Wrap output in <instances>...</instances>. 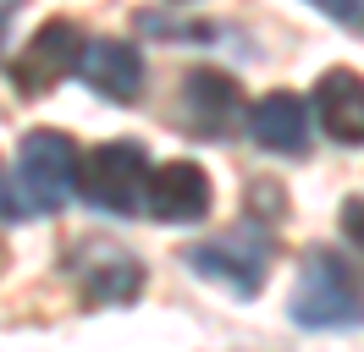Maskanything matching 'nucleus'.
Here are the masks:
<instances>
[{
	"instance_id": "1",
	"label": "nucleus",
	"mask_w": 364,
	"mask_h": 352,
	"mask_svg": "<svg viewBox=\"0 0 364 352\" xmlns=\"http://www.w3.org/2000/svg\"><path fill=\"white\" fill-rule=\"evenodd\" d=\"M293 325L304 330H353L364 325V292H359V275L353 264L331 253V248H315L304 253V270H298V286H293Z\"/></svg>"
},
{
	"instance_id": "2",
	"label": "nucleus",
	"mask_w": 364,
	"mask_h": 352,
	"mask_svg": "<svg viewBox=\"0 0 364 352\" xmlns=\"http://www.w3.org/2000/svg\"><path fill=\"white\" fill-rule=\"evenodd\" d=\"M271 248H276V231L259 215H249V220H237V231L188 248L182 264L199 281H215V286H227V292H237V297H254L265 286V270H271Z\"/></svg>"
},
{
	"instance_id": "3",
	"label": "nucleus",
	"mask_w": 364,
	"mask_h": 352,
	"mask_svg": "<svg viewBox=\"0 0 364 352\" xmlns=\"http://www.w3.org/2000/svg\"><path fill=\"white\" fill-rule=\"evenodd\" d=\"M77 171H83V154L67 132H28L23 149H17V193H23L28 215H55L67 209V198L77 193Z\"/></svg>"
},
{
	"instance_id": "4",
	"label": "nucleus",
	"mask_w": 364,
	"mask_h": 352,
	"mask_svg": "<svg viewBox=\"0 0 364 352\" xmlns=\"http://www.w3.org/2000/svg\"><path fill=\"white\" fill-rule=\"evenodd\" d=\"M144 187H149V154L144 143H127V138L100 143L77 171V193L105 215H138Z\"/></svg>"
},
{
	"instance_id": "5",
	"label": "nucleus",
	"mask_w": 364,
	"mask_h": 352,
	"mask_svg": "<svg viewBox=\"0 0 364 352\" xmlns=\"http://www.w3.org/2000/svg\"><path fill=\"white\" fill-rule=\"evenodd\" d=\"M67 270H72V281H77V292H83V303H94V308L133 303L138 292H144V264L111 237L77 242L67 253Z\"/></svg>"
},
{
	"instance_id": "6",
	"label": "nucleus",
	"mask_w": 364,
	"mask_h": 352,
	"mask_svg": "<svg viewBox=\"0 0 364 352\" xmlns=\"http://www.w3.org/2000/svg\"><path fill=\"white\" fill-rule=\"evenodd\" d=\"M77 55H83V33H77V22L55 17L45 22L33 39L11 55V83H17V94H28V99H39V94H50V88L61 83V77H72L77 72Z\"/></svg>"
},
{
	"instance_id": "7",
	"label": "nucleus",
	"mask_w": 364,
	"mask_h": 352,
	"mask_svg": "<svg viewBox=\"0 0 364 352\" xmlns=\"http://www.w3.org/2000/svg\"><path fill=\"white\" fill-rule=\"evenodd\" d=\"M144 209H149L155 220H166V226H193V220H205L210 215V176H205V165L171 160V165L149 171Z\"/></svg>"
},
{
	"instance_id": "8",
	"label": "nucleus",
	"mask_w": 364,
	"mask_h": 352,
	"mask_svg": "<svg viewBox=\"0 0 364 352\" xmlns=\"http://www.w3.org/2000/svg\"><path fill=\"white\" fill-rule=\"evenodd\" d=\"M182 116H188V127L199 138H232L237 121H243V88L232 83L227 72L199 66L182 83Z\"/></svg>"
},
{
	"instance_id": "9",
	"label": "nucleus",
	"mask_w": 364,
	"mask_h": 352,
	"mask_svg": "<svg viewBox=\"0 0 364 352\" xmlns=\"http://www.w3.org/2000/svg\"><path fill=\"white\" fill-rule=\"evenodd\" d=\"M77 77L111 99V105H133L144 94V55L122 39H83V55H77Z\"/></svg>"
},
{
	"instance_id": "10",
	"label": "nucleus",
	"mask_w": 364,
	"mask_h": 352,
	"mask_svg": "<svg viewBox=\"0 0 364 352\" xmlns=\"http://www.w3.org/2000/svg\"><path fill=\"white\" fill-rule=\"evenodd\" d=\"M315 121L331 143H348L359 149L364 143V77L348 72V66H331L315 83Z\"/></svg>"
},
{
	"instance_id": "11",
	"label": "nucleus",
	"mask_w": 364,
	"mask_h": 352,
	"mask_svg": "<svg viewBox=\"0 0 364 352\" xmlns=\"http://www.w3.org/2000/svg\"><path fill=\"white\" fill-rule=\"evenodd\" d=\"M249 132L271 154H304L309 149V105L298 94H265L249 110Z\"/></svg>"
},
{
	"instance_id": "12",
	"label": "nucleus",
	"mask_w": 364,
	"mask_h": 352,
	"mask_svg": "<svg viewBox=\"0 0 364 352\" xmlns=\"http://www.w3.org/2000/svg\"><path fill=\"white\" fill-rule=\"evenodd\" d=\"M320 17H331L337 28H348V33H364V0H309Z\"/></svg>"
},
{
	"instance_id": "13",
	"label": "nucleus",
	"mask_w": 364,
	"mask_h": 352,
	"mask_svg": "<svg viewBox=\"0 0 364 352\" xmlns=\"http://www.w3.org/2000/svg\"><path fill=\"white\" fill-rule=\"evenodd\" d=\"M149 33H171V39H221L215 22H166V17H144Z\"/></svg>"
},
{
	"instance_id": "14",
	"label": "nucleus",
	"mask_w": 364,
	"mask_h": 352,
	"mask_svg": "<svg viewBox=\"0 0 364 352\" xmlns=\"http://www.w3.org/2000/svg\"><path fill=\"white\" fill-rule=\"evenodd\" d=\"M11 220H28V204L17 193V176H6V160H0V226H11Z\"/></svg>"
},
{
	"instance_id": "15",
	"label": "nucleus",
	"mask_w": 364,
	"mask_h": 352,
	"mask_svg": "<svg viewBox=\"0 0 364 352\" xmlns=\"http://www.w3.org/2000/svg\"><path fill=\"white\" fill-rule=\"evenodd\" d=\"M342 237L353 242V253L364 264V198H342Z\"/></svg>"
},
{
	"instance_id": "16",
	"label": "nucleus",
	"mask_w": 364,
	"mask_h": 352,
	"mask_svg": "<svg viewBox=\"0 0 364 352\" xmlns=\"http://www.w3.org/2000/svg\"><path fill=\"white\" fill-rule=\"evenodd\" d=\"M17 11H23V0H0V44H6V33H11Z\"/></svg>"
},
{
	"instance_id": "17",
	"label": "nucleus",
	"mask_w": 364,
	"mask_h": 352,
	"mask_svg": "<svg viewBox=\"0 0 364 352\" xmlns=\"http://www.w3.org/2000/svg\"><path fill=\"white\" fill-rule=\"evenodd\" d=\"M177 6H182V0H177Z\"/></svg>"
}]
</instances>
